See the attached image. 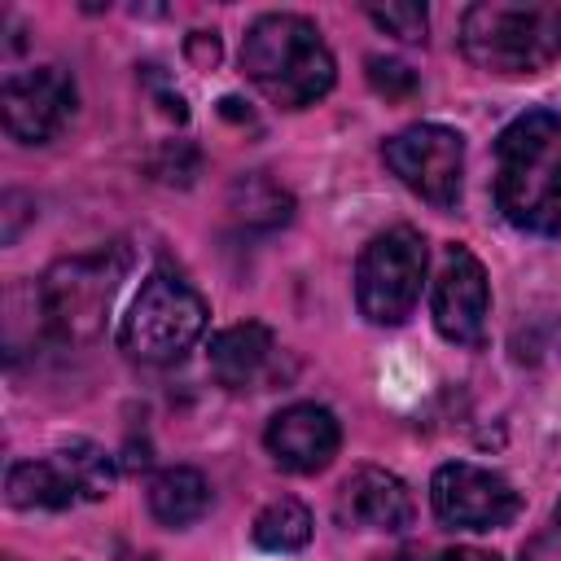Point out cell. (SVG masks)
I'll list each match as a JSON object with an SVG mask.
<instances>
[{"label":"cell","instance_id":"obj_13","mask_svg":"<svg viewBox=\"0 0 561 561\" xmlns=\"http://www.w3.org/2000/svg\"><path fill=\"white\" fill-rule=\"evenodd\" d=\"M272 351H276L272 329L259 324V320H241V324L215 333V342H210V373H215L219 386L245 390V386H254L263 377Z\"/></svg>","mask_w":561,"mask_h":561},{"label":"cell","instance_id":"obj_11","mask_svg":"<svg viewBox=\"0 0 561 561\" xmlns=\"http://www.w3.org/2000/svg\"><path fill=\"white\" fill-rule=\"evenodd\" d=\"M272 460L289 473H320L337 447H342V430H337V416L320 403H289L280 408L272 421H267V434H263Z\"/></svg>","mask_w":561,"mask_h":561},{"label":"cell","instance_id":"obj_7","mask_svg":"<svg viewBox=\"0 0 561 561\" xmlns=\"http://www.w3.org/2000/svg\"><path fill=\"white\" fill-rule=\"evenodd\" d=\"M381 158L399 175V184H408L430 206L451 210L460 202V180H465V136L460 131H451L443 123H412L381 145Z\"/></svg>","mask_w":561,"mask_h":561},{"label":"cell","instance_id":"obj_6","mask_svg":"<svg viewBox=\"0 0 561 561\" xmlns=\"http://www.w3.org/2000/svg\"><path fill=\"white\" fill-rule=\"evenodd\" d=\"M425 280V237L408 224L377 232L355 263V302L373 324H403L421 298Z\"/></svg>","mask_w":561,"mask_h":561},{"label":"cell","instance_id":"obj_22","mask_svg":"<svg viewBox=\"0 0 561 561\" xmlns=\"http://www.w3.org/2000/svg\"><path fill=\"white\" fill-rule=\"evenodd\" d=\"M381 561H408V552H399V557H381Z\"/></svg>","mask_w":561,"mask_h":561},{"label":"cell","instance_id":"obj_15","mask_svg":"<svg viewBox=\"0 0 561 561\" xmlns=\"http://www.w3.org/2000/svg\"><path fill=\"white\" fill-rule=\"evenodd\" d=\"M210 508V486L197 469L188 465H175V469H162L153 482H149V513L162 522V526H188L197 522L202 513Z\"/></svg>","mask_w":561,"mask_h":561},{"label":"cell","instance_id":"obj_3","mask_svg":"<svg viewBox=\"0 0 561 561\" xmlns=\"http://www.w3.org/2000/svg\"><path fill=\"white\" fill-rule=\"evenodd\" d=\"M460 48L491 75H535L561 57L557 0H482L460 22Z\"/></svg>","mask_w":561,"mask_h":561},{"label":"cell","instance_id":"obj_24","mask_svg":"<svg viewBox=\"0 0 561 561\" xmlns=\"http://www.w3.org/2000/svg\"><path fill=\"white\" fill-rule=\"evenodd\" d=\"M145 561H149V557H145Z\"/></svg>","mask_w":561,"mask_h":561},{"label":"cell","instance_id":"obj_8","mask_svg":"<svg viewBox=\"0 0 561 561\" xmlns=\"http://www.w3.org/2000/svg\"><path fill=\"white\" fill-rule=\"evenodd\" d=\"M430 504H434V517L451 530H495L517 517L522 495L513 491L504 473L469 465V460H451L434 469Z\"/></svg>","mask_w":561,"mask_h":561},{"label":"cell","instance_id":"obj_16","mask_svg":"<svg viewBox=\"0 0 561 561\" xmlns=\"http://www.w3.org/2000/svg\"><path fill=\"white\" fill-rule=\"evenodd\" d=\"M250 535H254V543H259L263 552H298V548H307V539H311V513H307L302 500L280 495V500H272L267 508H259Z\"/></svg>","mask_w":561,"mask_h":561},{"label":"cell","instance_id":"obj_12","mask_svg":"<svg viewBox=\"0 0 561 561\" xmlns=\"http://www.w3.org/2000/svg\"><path fill=\"white\" fill-rule=\"evenodd\" d=\"M412 491L399 473L390 469H355L342 486V517L355 522V526H368V530H403L412 526Z\"/></svg>","mask_w":561,"mask_h":561},{"label":"cell","instance_id":"obj_17","mask_svg":"<svg viewBox=\"0 0 561 561\" xmlns=\"http://www.w3.org/2000/svg\"><path fill=\"white\" fill-rule=\"evenodd\" d=\"M53 460L66 469V478L75 482L79 500H105L114 486V456L88 438H70L66 447L53 451Z\"/></svg>","mask_w":561,"mask_h":561},{"label":"cell","instance_id":"obj_20","mask_svg":"<svg viewBox=\"0 0 561 561\" xmlns=\"http://www.w3.org/2000/svg\"><path fill=\"white\" fill-rule=\"evenodd\" d=\"M368 83L390 101H408L416 92V75L403 61H390V57H368Z\"/></svg>","mask_w":561,"mask_h":561},{"label":"cell","instance_id":"obj_23","mask_svg":"<svg viewBox=\"0 0 561 561\" xmlns=\"http://www.w3.org/2000/svg\"><path fill=\"white\" fill-rule=\"evenodd\" d=\"M557 530H561V504H557Z\"/></svg>","mask_w":561,"mask_h":561},{"label":"cell","instance_id":"obj_5","mask_svg":"<svg viewBox=\"0 0 561 561\" xmlns=\"http://www.w3.org/2000/svg\"><path fill=\"white\" fill-rule=\"evenodd\" d=\"M206 298L180 276V272H149L131 311L123 316V329H118V346L131 355V359H145V364H171L180 359L206 329Z\"/></svg>","mask_w":561,"mask_h":561},{"label":"cell","instance_id":"obj_18","mask_svg":"<svg viewBox=\"0 0 561 561\" xmlns=\"http://www.w3.org/2000/svg\"><path fill=\"white\" fill-rule=\"evenodd\" d=\"M232 210L245 219V224H263V228H276L289 219L294 202L285 188H276L267 175H245L232 184Z\"/></svg>","mask_w":561,"mask_h":561},{"label":"cell","instance_id":"obj_21","mask_svg":"<svg viewBox=\"0 0 561 561\" xmlns=\"http://www.w3.org/2000/svg\"><path fill=\"white\" fill-rule=\"evenodd\" d=\"M438 561H500V557L486 552V548H447Z\"/></svg>","mask_w":561,"mask_h":561},{"label":"cell","instance_id":"obj_19","mask_svg":"<svg viewBox=\"0 0 561 561\" xmlns=\"http://www.w3.org/2000/svg\"><path fill=\"white\" fill-rule=\"evenodd\" d=\"M368 18L399 39H425V4L394 0V4H368Z\"/></svg>","mask_w":561,"mask_h":561},{"label":"cell","instance_id":"obj_1","mask_svg":"<svg viewBox=\"0 0 561 561\" xmlns=\"http://www.w3.org/2000/svg\"><path fill=\"white\" fill-rule=\"evenodd\" d=\"M495 206L535 237H561V110H526L495 140Z\"/></svg>","mask_w":561,"mask_h":561},{"label":"cell","instance_id":"obj_2","mask_svg":"<svg viewBox=\"0 0 561 561\" xmlns=\"http://www.w3.org/2000/svg\"><path fill=\"white\" fill-rule=\"evenodd\" d=\"M241 70L280 110L316 105L337 79V66L329 44L320 39V26L302 13L254 18L241 39Z\"/></svg>","mask_w":561,"mask_h":561},{"label":"cell","instance_id":"obj_10","mask_svg":"<svg viewBox=\"0 0 561 561\" xmlns=\"http://www.w3.org/2000/svg\"><path fill=\"white\" fill-rule=\"evenodd\" d=\"M0 114L4 131L22 145H44L53 140L70 114H75V79L61 66H35L18 70L0 88Z\"/></svg>","mask_w":561,"mask_h":561},{"label":"cell","instance_id":"obj_14","mask_svg":"<svg viewBox=\"0 0 561 561\" xmlns=\"http://www.w3.org/2000/svg\"><path fill=\"white\" fill-rule=\"evenodd\" d=\"M4 495L13 508H70L79 500L75 482L57 460H18L4 473Z\"/></svg>","mask_w":561,"mask_h":561},{"label":"cell","instance_id":"obj_4","mask_svg":"<svg viewBox=\"0 0 561 561\" xmlns=\"http://www.w3.org/2000/svg\"><path fill=\"white\" fill-rule=\"evenodd\" d=\"M123 272H127V254L114 245L57 259L35 289L44 324L66 342H92L105 324V311L118 294Z\"/></svg>","mask_w":561,"mask_h":561},{"label":"cell","instance_id":"obj_9","mask_svg":"<svg viewBox=\"0 0 561 561\" xmlns=\"http://www.w3.org/2000/svg\"><path fill=\"white\" fill-rule=\"evenodd\" d=\"M430 316H434V329H438L447 342H456V346H482V342H486L491 285H486V267L478 263L473 250L447 245L443 267H438V276H434Z\"/></svg>","mask_w":561,"mask_h":561}]
</instances>
